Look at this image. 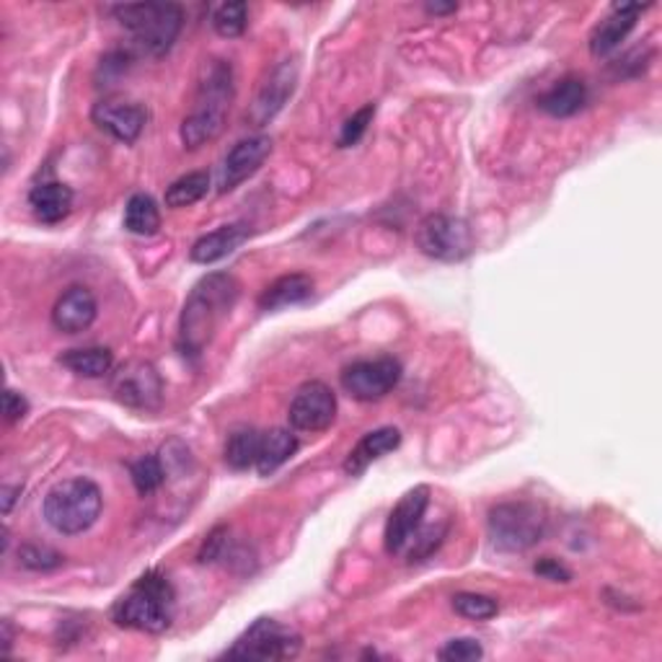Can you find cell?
Returning a JSON list of instances; mask_svg holds the SVG:
<instances>
[{
	"label": "cell",
	"instance_id": "obj_1",
	"mask_svg": "<svg viewBox=\"0 0 662 662\" xmlns=\"http://www.w3.org/2000/svg\"><path fill=\"white\" fill-rule=\"evenodd\" d=\"M236 298L238 283L234 274L213 272L192 287L179 319V344L185 355L200 357L205 352L217 323L230 314Z\"/></svg>",
	"mask_w": 662,
	"mask_h": 662
},
{
	"label": "cell",
	"instance_id": "obj_2",
	"mask_svg": "<svg viewBox=\"0 0 662 662\" xmlns=\"http://www.w3.org/2000/svg\"><path fill=\"white\" fill-rule=\"evenodd\" d=\"M234 96L236 79L230 62L210 60L205 66V75H202L200 86H197L192 109H189L185 122H181L179 135L185 147L197 151V147L221 138Z\"/></svg>",
	"mask_w": 662,
	"mask_h": 662
},
{
	"label": "cell",
	"instance_id": "obj_3",
	"mask_svg": "<svg viewBox=\"0 0 662 662\" xmlns=\"http://www.w3.org/2000/svg\"><path fill=\"white\" fill-rule=\"evenodd\" d=\"M174 588L161 572H145L119 598L111 608V618L125 629L147 634L166 631L174 622Z\"/></svg>",
	"mask_w": 662,
	"mask_h": 662
},
{
	"label": "cell",
	"instance_id": "obj_4",
	"mask_svg": "<svg viewBox=\"0 0 662 662\" xmlns=\"http://www.w3.org/2000/svg\"><path fill=\"white\" fill-rule=\"evenodd\" d=\"M119 24L132 34L140 52L164 58L185 26V9L176 3H130L111 9Z\"/></svg>",
	"mask_w": 662,
	"mask_h": 662
},
{
	"label": "cell",
	"instance_id": "obj_5",
	"mask_svg": "<svg viewBox=\"0 0 662 662\" xmlns=\"http://www.w3.org/2000/svg\"><path fill=\"white\" fill-rule=\"evenodd\" d=\"M104 497L91 478H66L45 497V518L62 536H79L102 516Z\"/></svg>",
	"mask_w": 662,
	"mask_h": 662
},
{
	"label": "cell",
	"instance_id": "obj_6",
	"mask_svg": "<svg viewBox=\"0 0 662 662\" xmlns=\"http://www.w3.org/2000/svg\"><path fill=\"white\" fill-rule=\"evenodd\" d=\"M546 512L533 503H503L489 510V539L499 552H528L546 536Z\"/></svg>",
	"mask_w": 662,
	"mask_h": 662
},
{
	"label": "cell",
	"instance_id": "obj_7",
	"mask_svg": "<svg viewBox=\"0 0 662 662\" xmlns=\"http://www.w3.org/2000/svg\"><path fill=\"white\" fill-rule=\"evenodd\" d=\"M414 241H417V249L425 257L446 264L469 259L476 246L474 230H471V225L463 217L442 213L427 215L417 225V230H414Z\"/></svg>",
	"mask_w": 662,
	"mask_h": 662
},
{
	"label": "cell",
	"instance_id": "obj_8",
	"mask_svg": "<svg viewBox=\"0 0 662 662\" xmlns=\"http://www.w3.org/2000/svg\"><path fill=\"white\" fill-rule=\"evenodd\" d=\"M300 652V637L274 618H257L234 647L225 652L228 660H287Z\"/></svg>",
	"mask_w": 662,
	"mask_h": 662
},
{
	"label": "cell",
	"instance_id": "obj_9",
	"mask_svg": "<svg viewBox=\"0 0 662 662\" xmlns=\"http://www.w3.org/2000/svg\"><path fill=\"white\" fill-rule=\"evenodd\" d=\"M342 389L357 401H378L397 389L401 380V363L393 357L352 363L342 370Z\"/></svg>",
	"mask_w": 662,
	"mask_h": 662
},
{
	"label": "cell",
	"instance_id": "obj_10",
	"mask_svg": "<svg viewBox=\"0 0 662 662\" xmlns=\"http://www.w3.org/2000/svg\"><path fill=\"white\" fill-rule=\"evenodd\" d=\"M111 393L130 410H158L164 399V383L151 363L132 360L111 376Z\"/></svg>",
	"mask_w": 662,
	"mask_h": 662
},
{
	"label": "cell",
	"instance_id": "obj_11",
	"mask_svg": "<svg viewBox=\"0 0 662 662\" xmlns=\"http://www.w3.org/2000/svg\"><path fill=\"white\" fill-rule=\"evenodd\" d=\"M291 427L298 433H323L336 419V397L321 380L303 383L291 401L287 410Z\"/></svg>",
	"mask_w": 662,
	"mask_h": 662
},
{
	"label": "cell",
	"instance_id": "obj_12",
	"mask_svg": "<svg viewBox=\"0 0 662 662\" xmlns=\"http://www.w3.org/2000/svg\"><path fill=\"white\" fill-rule=\"evenodd\" d=\"M272 153V138L267 135H251L230 147L228 156L223 158L221 174H217V192H234L236 187H241L246 179H251L259 168L264 166V161Z\"/></svg>",
	"mask_w": 662,
	"mask_h": 662
},
{
	"label": "cell",
	"instance_id": "obj_13",
	"mask_svg": "<svg viewBox=\"0 0 662 662\" xmlns=\"http://www.w3.org/2000/svg\"><path fill=\"white\" fill-rule=\"evenodd\" d=\"M427 505H429V487L419 484V487L406 492V495L399 499V505L393 507L389 520H386V533H383L386 552L391 556L404 552L414 533L419 531L422 518H425L427 512Z\"/></svg>",
	"mask_w": 662,
	"mask_h": 662
},
{
	"label": "cell",
	"instance_id": "obj_14",
	"mask_svg": "<svg viewBox=\"0 0 662 662\" xmlns=\"http://www.w3.org/2000/svg\"><path fill=\"white\" fill-rule=\"evenodd\" d=\"M295 83H298V60L287 58L272 68L270 79L262 83V88H259V94L251 104L249 119L253 127H264L283 111L287 98L293 96Z\"/></svg>",
	"mask_w": 662,
	"mask_h": 662
},
{
	"label": "cell",
	"instance_id": "obj_15",
	"mask_svg": "<svg viewBox=\"0 0 662 662\" xmlns=\"http://www.w3.org/2000/svg\"><path fill=\"white\" fill-rule=\"evenodd\" d=\"M91 119H94L98 130L109 132L119 143L130 145L143 135L147 111L135 102H127V98H102V102L94 104Z\"/></svg>",
	"mask_w": 662,
	"mask_h": 662
},
{
	"label": "cell",
	"instance_id": "obj_16",
	"mask_svg": "<svg viewBox=\"0 0 662 662\" xmlns=\"http://www.w3.org/2000/svg\"><path fill=\"white\" fill-rule=\"evenodd\" d=\"M98 306L94 293L83 285L68 287L52 308V323L62 334H81L96 321Z\"/></svg>",
	"mask_w": 662,
	"mask_h": 662
},
{
	"label": "cell",
	"instance_id": "obj_17",
	"mask_svg": "<svg viewBox=\"0 0 662 662\" xmlns=\"http://www.w3.org/2000/svg\"><path fill=\"white\" fill-rule=\"evenodd\" d=\"M650 9V5H639V3H626V5H614L608 16H605L601 24L595 26L593 34H590V52L595 58H605L614 49L622 45V42L629 37L634 26H637V19Z\"/></svg>",
	"mask_w": 662,
	"mask_h": 662
},
{
	"label": "cell",
	"instance_id": "obj_18",
	"mask_svg": "<svg viewBox=\"0 0 662 662\" xmlns=\"http://www.w3.org/2000/svg\"><path fill=\"white\" fill-rule=\"evenodd\" d=\"M246 238H249V225L244 223L223 225V228L210 230V234L197 238L192 249H189V259H192L194 264H215L221 262V259L230 257Z\"/></svg>",
	"mask_w": 662,
	"mask_h": 662
},
{
	"label": "cell",
	"instance_id": "obj_19",
	"mask_svg": "<svg viewBox=\"0 0 662 662\" xmlns=\"http://www.w3.org/2000/svg\"><path fill=\"white\" fill-rule=\"evenodd\" d=\"M399 446H401V433L397 427L373 429V433L365 435V438L350 450L347 461H344V471H347L350 476H360L368 471L370 463L380 461V458L389 456L391 450H397Z\"/></svg>",
	"mask_w": 662,
	"mask_h": 662
},
{
	"label": "cell",
	"instance_id": "obj_20",
	"mask_svg": "<svg viewBox=\"0 0 662 662\" xmlns=\"http://www.w3.org/2000/svg\"><path fill=\"white\" fill-rule=\"evenodd\" d=\"M29 205L42 223L55 225L66 221L73 208V189L60 181H45L29 192Z\"/></svg>",
	"mask_w": 662,
	"mask_h": 662
},
{
	"label": "cell",
	"instance_id": "obj_21",
	"mask_svg": "<svg viewBox=\"0 0 662 662\" xmlns=\"http://www.w3.org/2000/svg\"><path fill=\"white\" fill-rule=\"evenodd\" d=\"M314 295V280L308 274H285L277 277L267 291L259 295V308L262 311H280V308L298 306V303L308 300Z\"/></svg>",
	"mask_w": 662,
	"mask_h": 662
},
{
	"label": "cell",
	"instance_id": "obj_22",
	"mask_svg": "<svg viewBox=\"0 0 662 662\" xmlns=\"http://www.w3.org/2000/svg\"><path fill=\"white\" fill-rule=\"evenodd\" d=\"M588 102V86L584 81L567 75V79L556 81L546 94L539 96V107L552 117H572L584 107Z\"/></svg>",
	"mask_w": 662,
	"mask_h": 662
},
{
	"label": "cell",
	"instance_id": "obj_23",
	"mask_svg": "<svg viewBox=\"0 0 662 662\" xmlns=\"http://www.w3.org/2000/svg\"><path fill=\"white\" fill-rule=\"evenodd\" d=\"M298 450V438L285 427H272L262 433V446H259V458H257V471L262 476H270L280 466H285L287 461Z\"/></svg>",
	"mask_w": 662,
	"mask_h": 662
},
{
	"label": "cell",
	"instance_id": "obj_24",
	"mask_svg": "<svg viewBox=\"0 0 662 662\" xmlns=\"http://www.w3.org/2000/svg\"><path fill=\"white\" fill-rule=\"evenodd\" d=\"M259 446H262V433L257 427H238L225 440V463L234 471H246L257 466Z\"/></svg>",
	"mask_w": 662,
	"mask_h": 662
},
{
	"label": "cell",
	"instance_id": "obj_25",
	"mask_svg": "<svg viewBox=\"0 0 662 662\" xmlns=\"http://www.w3.org/2000/svg\"><path fill=\"white\" fill-rule=\"evenodd\" d=\"M60 363L81 378H104L115 365V357L107 347H79L62 352Z\"/></svg>",
	"mask_w": 662,
	"mask_h": 662
},
{
	"label": "cell",
	"instance_id": "obj_26",
	"mask_svg": "<svg viewBox=\"0 0 662 662\" xmlns=\"http://www.w3.org/2000/svg\"><path fill=\"white\" fill-rule=\"evenodd\" d=\"M125 228L135 236H156L161 228V213L151 194H132L125 208Z\"/></svg>",
	"mask_w": 662,
	"mask_h": 662
},
{
	"label": "cell",
	"instance_id": "obj_27",
	"mask_svg": "<svg viewBox=\"0 0 662 662\" xmlns=\"http://www.w3.org/2000/svg\"><path fill=\"white\" fill-rule=\"evenodd\" d=\"M210 192V174L205 172H192L179 176V179L174 181L172 187L166 189V208L172 210H181L194 205V202H200L202 197Z\"/></svg>",
	"mask_w": 662,
	"mask_h": 662
},
{
	"label": "cell",
	"instance_id": "obj_28",
	"mask_svg": "<svg viewBox=\"0 0 662 662\" xmlns=\"http://www.w3.org/2000/svg\"><path fill=\"white\" fill-rule=\"evenodd\" d=\"M246 26H249V5L241 3V0L217 5L213 13V29L225 39L241 37Z\"/></svg>",
	"mask_w": 662,
	"mask_h": 662
},
{
	"label": "cell",
	"instance_id": "obj_29",
	"mask_svg": "<svg viewBox=\"0 0 662 662\" xmlns=\"http://www.w3.org/2000/svg\"><path fill=\"white\" fill-rule=\"evenodd\" d=\"M130 476H132V484H135V489L145 497V495H153V492L161 489V484L166 482V469H164V463H161V458L143 456L130 466Z\"/></svg>",
	"mask_w": 662,
	"mask_h": 662
},
{
	"label": "cell",
	"instance_id": "obj_30",
	"mask_svg": "<svg viewBox=\"0 0 662 662\" xmlns=\"http://www.w3.org/2000/svg\"><path fill=\"white\" fill-rule=\"evenodd\" d=\"M446 536H448V520H442L438 525H419V531L414 533L404 552L410 556V561H422L427 559L429 554L438 552Z\"/></svg>",
	"mask_w": 662,
	"mask_h": 662
},
{
	"label": "cell",
	"instance_id": "obj_31",
	"mask_svg": "<svg viewBox=\"0 0 662 662\" xmlns=\"http://www.w3.org/2000/svg\"><path fill=\"white\" fill-rule=\"evenodd\" d=\"M453 608L458 616L471 618V622H489L499 614V603L495 598L482 593H456Z\"/></svg>",
	"mask_w": 662,
	"mask_h": 662
},
{
	"label": "cell",
	"instance_id": "obj_32",
	"mask_svg": "<svg viewBox=\"0 0 662 662\" xmlns=\"http://www.w3.org/2000/svg\"><path fill=\"white\" fill-rule=\"evenodd\" d=\"M66 556L55 552L49 546H39V544H24L19 548V565H24L26 569H34V572H47V569H58Z\"/></svg>",
	"mask_w": 662,
	"mask_h": 662
},
{
	"label": "cell",
	"instance_id": "obj_33",
	"mask_svg": "<svg viewBox=\"0 0 662 662\" xmlns=\"http://www.w3.org/2000/svg\"><path fill=\"white\" fill-rule=\"evenodd\" d=\"M373 117H376V104H365L363 109H357L355 115L344 119L340 138H336V145L352 147V145L360 143V138L365 135V132H368Z\"/></svg>",
	"mask_w": 662,
	"mask_h": 662
},
{
	"label": "cell",
	"instance_id": "obj_34",
	"mask_svg": "<svg viewBox=\"0 0 662 662\" xmlns=\"http://www.w3.org/2000/svg\"><path fill=\"white\" fill-rule=\"evenodd\" d=\"M438 658L446 662H474L484 658V647L478 645V639L471 637L450 639V642L438 652Z\"/></svg>",
	"mask_w": 662,
	"mask_h": 662
},
{
	"label": "cell",
	"instance_id": "obj_35",
	"mask_svg": "<svg viewBox=\"0 0 662 662\" xmlns=\"http://www.w3.org/2000/svg\"><path fill=\"white\" fill-rule=\"evenodd\" d=\"M3 414H5V422H9V425H16V422H21L26 417V414H29V401L21 397L19 391L5 389V393H3Z\"/></svg>",
	"mask_w": 662,
	"mask_h": 662
},
{
	"label": "cell",
	"instance_id": "obj_36",
	"mask_svg": "<svg viewBox=\"0 0 662 662\" xmlns=\"http://www.w3.org/2000/svg\"><path fill=\"white\" fill-rule=\"evenodd\" d=\"M533 572L539 577H544V580L552 582H569L572 580V572L565 565H559V561L552 559V556H546V559H541L536 567H533Z\"/></svg>",
	"mask_w": 662,
	"mask_h": 662
},
{
	"label": "cell",
	"instance_id": "obj_37",
	"mask_svg": "<svg viewBox=\"0 0 662 662\" xmlns=\"http://www.w3.org/2000/svg\"><path fill=\"white\" fill-rule=\"evenodd\" d=\"M16 495H21V487H3V512H5V516L11 512L13 499H16Z\"/></svg>",
	"mask_w": 662,
	"mask_h": 662
},
{
	"label": "cell",
	"instance_id": "obj_38",
	"mask_svg": "<svg viewBox=\"0 0 662 662\" xmlns=\"http://www.w3.org/2000/svg\"><path fill=\"white\" fill-rule=\"evenodd\" d=\"M11 645H13V629L9 622H3V654L11 652Z\"/></svg>",
	"mask_w": 662,
	"mask_h": 662
},
{
	"label": "cell",
	"instance_id": "obj_39",
	"mask_svg": "<svg viewBox=\"0 0 662 662\" xmlns=\"http://www.w3.org/2000/svg\"><path fill=\"white\" fill-rule=\"evenodd\" d=\"M456 11H458V5H453V3H450V5H438V3L433 5V3H429L427 5V13H456Z\"/></svg>",
	"mask_w": 662,
	"mask_h": 662
}]
</instances>
